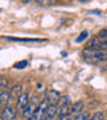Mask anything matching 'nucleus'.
I'll return each mask as SVG.
<instances>
[{
	"label": "nucleus",
	"mask_w": 107,
	"mask_h": 120,
	"mask_svg": "<svg viewBox=\"0 0 107 120\" xmlns=\"http://www.w3.org/2000/svg\"><path fill=\"white\" fill-rule=\"evenodd\" d=\"M46 100L48 101V104H50V105H56V104L59 103V100H60V94L58 92V91L50 90L47 92Z\"/></svg>",
	"instance_id": "nucleus-3"
},
{
	"label": "nucleus",
	"mask_w": 107,
	"mask_h": 120,
	"mask_svg": "<svg viewBox=\"0 0 107 120\" xmlns=\"http://www.w3.org/2000/svg\"><path fill=\"white\" fill-rule=\"evenodd\" d=\"M40 120H46V119H44V117H42V119H40Z\"/></svg>",
	"instance_id": "nucleus-20"
},
{
	"label": "nucleus",
	"mask_w": 107,
	"mask_h": 120,
	"mask_svg": "<svg viewBox=\"0 0 107 120\" xmlns=\"http://www.w3.org/2000/svg\"><path fill=\"white\" fill-rule=\"evenodd\" d=\"M28 103H30V96H28V94H21L20 96H17V108L24 109L28 105Z\"/></svg>",
	"instance_id": "nucleus-7"
},
{
	"label": "nucleus",
	"mask_w": 107,
	"mask_h": 120,
	"mask_svg": "<svg viewBox=\"0 0 107 120\" xmlns=\"http://www.w3.org/2000/svg\"><path fill=\"white\" fill-rule=\"evenodd\" d=\"M88 35H90V34H88V31H83V32H82V34L76 38V43H82V41H84L86 39L88 38Z\"/></svg>",
	"instance_id": "nucleus-10"
},
{
	"label": "nucleus",
	"mask_w": 107,
	"mask_h": 120,
	"mask_svg": "<svg viewBox=\"0 0 107 120\" xmlns=\"http://www.w3.org/2000/svg\"><path fill=\"white\" fill-rule=\"evenodd\" d=\"M13 120H16V119H13Z\"/></svg>",
	"instance_id": "nucleus-21"
},
{
	"label": "nucleus",
	"mask_w": 107,
	"mask_h": 120,
	"mask_svg": "<svg viewBox=\"0 0 107 120\" xmlns=\"http://www.w3.org/2000/svg\"><path fill=\"white\" fill-rule=\"evenodd\" d=\"M90 120H103V113L102 112H96L95 115H92V117Z\"/></svg>",
	"instance_id": "nucleus-13"
},
{
	"label": "nucleus",
	"mask_w": 107,
	"mask_h": 120,
	"mask_svg": "<svg viewBox=\"0 0 107 120\" xmlns=\"http://www.w3.org/2000/svg\"><path fill=\"white\" fill-rule=\"evenodd\" d=\"M50 1H58V0H50Z\"/></svg>",
	"instance_id": "nucleus-19"
},
{
	"label": "nucleus",
	"mask_w": 107,
	"mask_h": 120,
	"mask_svg": "<svg viewBox=\"0 0 107 120\" xmlns=\"http://www.w3.org/2000/svg\"><path fill=\"white\" fill-rule=\"evenodd\" d=\"M9 98H11V94H8V92L3 91V92H1V95H0V105H1V107H4L5 104L9 101Z\"/></svg>",
	"instance_id": "nucleus-8"
},
{
	"label": "nucleus",
	"mask_w": 107,
	"mask_h": 120,
	"mask_svg": "<svg viewBox=\"0 0 107 120\" xmlns=\"http://www.w3.org/2000/svg\"><path fill=\"white\" fill-rule=\"evenodd\" d=\"M21 88H23V87L19 86V84L15 86L12 88V91H11V96H20V95H21Z\"/></svg>",
	"instance_id": "nucleus-9"
},
{
	"label": "nucleus",
	"mask_w": 107,
	"mask_h": 120,
	"mask_svg": "<svg viewBox=\"0 0 107 120\" xmlns=\"http://www.w3.org/2000/svg\"><path fill=\"white\" fill-rule=\"evenodd\" d=\"M39 104L38 103V100H36V98L32 99V101L30 100V103H28V105H27L26 108H24V111H23V115H24V117H30V116H32L35 113V112L38 111V108H39Z\"/></svg>",
	"instance_id": "nucleus-2"
},
{
	"label": "nucleus",
	"mask_w": 107,
	"mask_h": 120,
	"mask_svg": "<svg viewBox=\"0 0 107 120\" xmlns=\"http://www.w3.org/2000/svg\"><path fill=\"white\" fill-rule=\"evenodd\" d=\"M31 1H32V0H23V3H24V4H27V3H31Z\"/></svg>",
	"instance_id": "nucleus-17"
},
{
	"label": "nucleus",
	"mask_w": 107,
	"mask_h": 120,
	"mask_svg": "<svg viewBox=\"0 0 107 120\" xmlns=\"http://www.w3.org/2000/svg\"><path fill=\"white\" fill-rule=\"evenodd\" d=\"M58 112H59V107L58 105H48V108L43 113V117L46 120H52L58 115Z\"/></svg>",
	"instance_id": "nucleus-5"
},
{
	"label": "nucleus",
	"mask_w": 107,
	"mask_h": 120,
	"mask_svg": "<svg viewBox=\"0 0 107 120\" xmlns=\"http://www.w3.org/2000/svg\"><path fill=\"white\" fill-rule=\"evenodd\" d=\"M36 3H38V4H40V5H46V4H48V3H50V0H36Z\"/></svg>",
	"instance_id": "nucleus-15"
},
{
	"label": "nucleus",
	"mask_w": 107,
	"mask_h": 120,
	"mask_svg": "<svg viewBox=\"0 0 107 120\" xmlns=\"http://www.w3.org/2000/svg\"><path fill=\"white\" fill-rule=\"evenodd\" d=\"M15 116H16L15 108L11 107V105L4 107V109H3V112H1V120H13V119H16Z\"/></svg>",
	"instance_id": "nucleus-4"
},
{
	"label": "nucleus",
	"mask_w": 107,
	"mask_h": 120,
	"mask_svg": "<svg viewBox=\"0 0 107 120\" xmlns=\"http://www.w3.org/2000/svg\"><path fill=\"white\" fill-rule=\"evenodd\" d=\"M27 64H28V63H27L26 60H24V61H20V63H16V64H15V68H24V67H26Z\"/></svg>",
	"instance_id": "nucleus-14"
},
{
	"label": "nucleus",
	"mask_w": 107,
	"mask_h": 120,
	"mask_svg": "<svg viewBox=\"0 0 107 120\" xmlns=\"http://www.w3.org/2000/svg\"><path fill=\"white\" fill-rule=\"evenodd\" d=\"M60 120H74V117L71 115H66V116H60Z\"/></svg>",
	"instance_id": "nucleus-16"
},
{
	"label": "nucleus",
	"mask_w": 107,
	"mask_h": 120,
	"mask_svg": "<svg viewBox=\"0 0 107 120\" xmlns=\"http://www.w3.org/2000/svg\"><path fill=\"white\" fill-rule=\"evenodd\" d=\"M7 86H8V79L5 76H1L0 77V88H1V90H5Z\"/></svg>",
	"instance_id": "nucleus-12"
},
{
	"label": "nucleus",
	"mask_w": 107,
	"mask_h": 120,
	"mask_svg": "<svg viewBox=\"0 0 107 120\" xmlns=\"http://www.w3.org/2000/svg\"><path fill=\"white\" fill-rule=\"evenodd\" d=\"M74 120H90V113L88 112H82L80 115H78Z\"/></svg>",
	"instance_id": "nucleus-11"
},
{
	"label": "nucleus",
	"mask_w": 107,
	"mask_h": 120,
	"mask_svg": "<svg viewBox=\"0 0 107 120\" xmlns=\"http://www.w3.org/2000/svg\"><path fill=\"white\" fill-rule=\"evenodd\" d=\"M83 107H84V104H83V101H76V103H74L72 105H71V112H70V115L75 116L76 117L78 115H80L82 112H83Z\"/></svg>",
	"instance_id": "nucleus-6"
},
{
	"label": "nucleus",
	"mask_w": 107,
	"mask_h": 120,
	"mask_svg": "<svg viewBox=\"0 0 107 120\" xmlns=\"http://www.w3.org/2000/svg\"><path fill=\"white\" fill-rule=\"evenodd\" d=\"M82 56L86 61L88 63H102L104 60H107V52L104 49H94V48H86L82 51Z\"/></svg>",
	"instance_id": "nucleus-1"
},
{
	"label": "nucleus",
	"mask_w": 107,
	"mask_h": 120,
	"mask_svg": "<svg viewBox=\"0 0 107 120\" xmlns=\"http://www.w3.org/2000/svg\"><path fill=\"white\" fill-rule=\"evenodd\" d=\"M79 1H82V3H86V1H87V0H79Z\"/></svg>",
	"instance_id": "nucleus-18"
}]
</instances>
